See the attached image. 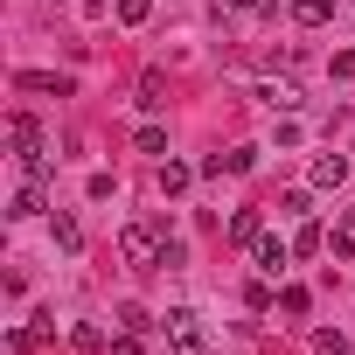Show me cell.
Returning a JSON list of instances; mask_svg holds the SVG:
<instances>
[{
    "instance_id": "obj_1",
    "label": "cell",
    "mask_w": 355,
    "mask_h": 355,
    "mask_svg": "<svg viewBox=\"0 0 355 355\" xmlns=\"http://www.w3.org/2000/svg\"><path fill=\"white\" fill-rule=\"evenodd\" d=\"M8 139H15L21 174H28V182H42V174H49V153H42V132H35V119H28V112H15V119H8Z\"/></svg>"
},
{
    "instance_id": "obj_2",
    "label": "cell",
    "mask_w": 355,
    "mask_h": 355,
    "mask_svg": "<svg viewBox=\"0 0 355 355\" xmlns=\"http://www.w3.org/2000/svg\"><path fill=\"white\" fill-rule=\"evenodd\" d=\"M119 251H125V265H160V251H167V244H160L146 223H132V230L119 237Z\"/></svg>"
},
{
    "instance_id": "obj_3",
    "label": "cell",
    "mask_w": 355,
    "mask_h": 355,
    "mask_svg": "<svg viewBox=\"0 0 355 355\" xmlns=\"http://www.w3.org/2000/svg\"><path fill=\"white\" fill-rule=\"evenodd\" d=\"M251 167H258V146H230V153H209L202 160L209 182H223V174H251Z\"/></svg>"
},
{
    "instance_id": "obj_4",
    "label": "cell",
    "mask_w": 355,
    "mask_h": 355,
    "mask_svg": "<svg viewBox=\"0 0 355 355\" xmlns=\"http://www.w3.org/2000/svg\"><path fill=\"white\" fill-rule=\"evenodd\" d=\"M167 327H174V355H202L209 341H202V327H196V313L182 306V313H167Z\"/></svg>"
},
{
    "instance_id": "obj_5",
    "label": "cell",
    "mask_w": 355,
    "mask_h": 355,
    "mask_svg": "<svg viewBox=\"0 0 355 355\" xmlns=\"http://www.w3.org/2000/svg\"><path fill=\"white\" fill-rule=\"evenodd\" d=\"M251 258H258V272H265V279H279V272H286V258H293V251H286V244H279V237H258V244H251Z\"/></svg>"
},
{
    "instance_id": "obj_6",
    "label": "cell",
    "mask_w": 355,
    "mask_h": 355,
    "mask_svg": "<svg viewBox=\"0 0 355 355\" xmlns=\"http://www.w3.org/2000/svg\"><path fill=\"white\" fill-rule=\"evenodd\" d=\"M341 182H348V160L341 153H320L313 160V189H341Z\"/></svg>"
},
{
    "instance_id": "obj_7",
    "label": "cell",
    "mask_w": 355,
    "mask_h": 355,
    "mask_svg": "<svg viewBox=\"0 0 355 355\" xmlns=\"http://www.w3.org/2000/svg\"><path fill=\"white\" fill-rule=\"evenodd\" d=\"M196 182V167H182V160H160V196H182Z\"/></svg>"
},
{
    "instance_id": "obj_8",
    "label": "cell",
    "mask_w": 355,
    "mask_h": 355,
    "mask_svg": "<svg viewBox=\"0 0 355 355\" xmlns=\"http://www.w3.org/2000/svg\"><path fill=\"white\" fill-rule=\"evenodd\" d=\"M15 84H21V91H56V98H70V77H49V70H21Z\"/></svg>"
},
{
    "instance_id": "obj_9",
    "label": "cell",
    "mask_w": 355,
    "mask_h": 355,
    "mask_svg": "<svg viewBox=\"0 0 355 355\" xmlns=\"http://www.w3.org/2000/svg\"><path fill=\"white\" fill-rule=\"evenodd\" d=\"M258 105H272V112H293V105H300V91H293V84H258Z\"/></svg>"
},
{
    "instance_id": "obj_10",
    "label": "cell",
    "mask_w": 355,
    "mask_h": 355,
    "mask_svg": "<svg viewBox=\"0 0 355 355\" xmlns=\"http://www.w3.org/2000/svg\"><path fill=\"white\" fill-rule=\"evenodd\" d=\"M35 209H42V182H28V189H21V196L8 202V216H15V223H28Z\"/></svg>"
},
{
    "instance_id": "obj_11",
    "label": "cell",
    "mask_w": 355,
    "mask_h": 355,
    "mask_svg": "<svg viewBox=\"0 0 355 355\" xmlns=\"http://www.w3.org/2000/svg\"><path fill=\"white\" fill-rule=\"evenodd\" d=\"M258 237H265V230H258V209H237V216H230V244H258Z\"/></svg>"
},
{
    "instance_id": "obj_12",
    "label": "cell",
    "mask_w": 355,
    "mask_h": 355,
    "mask_svg": "<svg viewBox=\"0 0 355 355\" xmlns=\"http://www.w3.org/2000/svg\"><path fill=\"white\" fill-rule=\"evenodd\" d=\"M306 28H320V21H334V0H300V8H293Z\"/></svg>"
},
{
    "instance_id": "obj_13",
    "label": "cell",
    "mask_w": 355,
    "mask_h": 355,
    "mask_svg": "<svg viewBox=\"0 0 355 355\" xmlns=\"http://www.w3.org/2000/svg\"><path fill=\"white\" fill-rule=\"evenodd\" d=\"M306 306H313V300H306V286H286V293H279V313H293V320H300Z\"/></svg>"
},
{
    "instance_id": "obj_14",
    "label": "cell",
    "mask_w": 355,
    "mask_h": 355,
    "mask_svg": "<svg viewBox=\"0 0 355 355\" xmlns=\"http://www.w3.org/2000/svg\"><path fill=\"white\" fill-rule=\"evenodd\" d=\"M313 355H348V334H334V327H320V334H313Z\"/></svg>"
},
{
    "instance_id": "obj_15",
    "label": "cell",
    "mask_w": 355,
    "mask_h": 355,
    "mask_svg": "<svg viewBox=\"0 0 355 355\" xmlns=\"http://www.w3.org/2000/svg\"><path fill=\"white\" fill-rule=\"evenodd\" d=\"M146 15H153V0H119V21H125V28H139Z\"/></svg>"
},
{
    "instance_id": "obj_16",
    "label": "cell",
    "mask_w": 355,
    "mask_h": 355,
    "mask_svg": "<svg viewBox=\"0 0 355 355\" xmlns=\"http://www.w3.org/2000/svg\"><path fill=\"white\" fill-rule=\"evenodd\" d=\"M56 244H63V251H77V244H84V230H77V216H56Z\"/></svg>"
},
{
    "instance_id": "obj_17",
    "label": "cell",
    "mask_w": 355,
    "mask_h": 355,
    "mask_svg": "<svg viewBox=\"0 0 355 355\" xmlns=\"http://www.w3.org/2000/svg\"><path fill=\"white\" fill-rule=\"evenodd\" d=\"M293 251H327V230H320V223H306V230L293 237Z\"/></svg>"
},
{
    "instance_id": "obj_18",
    "label": "cell",
    "mask_w": 355,
    "mask_h": 355,
    "mask_svg": "<svg viewBox=\"0 0 355 355\" xmlns=\"http://www.w3.org/2000/svg\"><path fill=\"white\" fill-rule=\"evenodd\" d=\"M160 265H167V272H182V265H189V244H182V237H167V251H160Z\"/></svg>"
},
{
    "instance_id": "obj_19",
    "label": "cell",
    "mask_w": 355,
    "mask_h": 355,
    "mask_svg": "<svg viewBox=\"0 0 355 355\" xmlns=\"http://www.w3.org/2000/svg\"><path fill=\"white\" fill-rule=\"evenodd\" d=\"M139 105H146V112L160 105V70H146V77H139Z\"/></svg>"
},
{
    "instance_id": "obj_20",
    "label": "cell",
    "mask_w": 355,
    "mask_h": 355,
    "mask_svg": "<svg viewBox=\"0 0 355 355\" xmlns=\"http://www.w3.org/2000/svg\"><path fill=\"white\" fill-rule=\"evenodd\" d=\"M139 153H167V132L160 125H139Z\"/></svg>"
},
{
    "instance_id": "obj_21",
    "label": "cell",
    "mask_w": 355,
    "mask_h": 355,
    "mask_svg": "<svg viewBox=\"0 0 355 355\" xmlns=\"http://www.w3.org/2000/svg\"><path fill=\"white\" fill-rule=\"evenodd\" d=\"M327 251H334V258L348 265V258H355V230H334V237H327Z\"/></svg>"
},
{
    "instance_id": "obj_22",
    "label": "cell",
    "mask_w": 355,
    "mask_h": 355,
    "mask_svg": "<svg viewBox=\"0 0 355 355\" xmlns=\"http://www.w3.org/2000/svg\"><path fill=\"white\" fill-rule=\"evenodd\" d=\"M244 300H251V313H265V306H272V286H265V279H251V286H244Z\"/></svg>"
},
{
    "instance_id": "obj_23",
    "label": "cell",
    "mask_w": 355,
    "mask_h": 355,
    "mask_svg": "<svg viewBox=\"0 0 355 355\" xmlns=\"http://www.w3.org/2000/svg\"><path fill=\"white\" fill-rule=\"evenodd\" d=\"M70 348H84V355H91V348H105V334H98V327H70Z\"/></svg>"
},
{
    "instance_id": "obj_24",
    "label": "cell",
    "mask_w": 355,
    "mask_h": 355,
    "mask_svg": "<svg viewBox=\"0 0 355 355\" xmlns=\"http://www.w3.org/2000/svg\"><path fill=\"white\" fill-rule=\"evenodd\" d=\"M112 355H139V327H119L112 334Z\"/></svg>"
},
{
    "instance_id": "obj_25",
    "label": "cell",
    "mask_w": 355,
    "mask_h": 355,
    "mask_svg": "<svg viewBox=\"0 0 355 355\" xmlns=\"http://www.w3.org/2000/svg\"><path fill=\"white\" fill-rule=\"evenodd\" d=\"M223 8H237V15H251V8H265V0H223Z\"/></svg>"
},
{
    "instance_id": "obj_26",
    "label": "cell",
    "mask_w": 355,
    "mask_h": 355,
    "mask_svg": "<svg viewBox=\"0 0 355 355\" xmlns=\"http://www.w3.org/2000/svg\"><path fill=\"white\" fill-rule=\"evenodd\" d=\"M348 230H355V209H348Z\"/></svg>"
}]
</instances>
